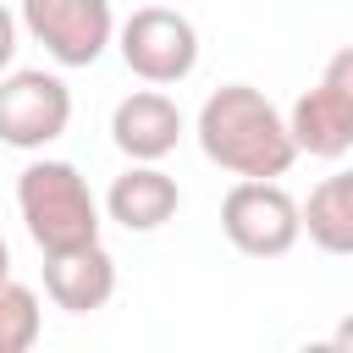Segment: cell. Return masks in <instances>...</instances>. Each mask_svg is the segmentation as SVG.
I'll return each instance as SVG.
<instances>
[{
	"mask_svg": "<svg viewBox=\"0 0 353 353\" xmlns=\"http://www.w3.org/2000/svg\"><path fill=\"white\" fill-rule=\"evenodd\" d=\"M193 138L210 165L226 176H287L298 160L287 116L254 88V83H221L193 121Z\"/></svg>",
	"mask_w": 353,
	"mask_h": 353,
	"instance_id": "6da1fadb",
	"label": "cell"
},
{
	"mask_svg": "<svg viewBox=\"0 0 353 353\" xmlns=\"http://www.w3.org/2000/svg\"><path fill=\"white\" fill-rule=\"evenodd\" d=\"M17 215L39 254L99 243V199L72 160H28L17 176Z\"/></svg>",
	"mask_w": 353,
	"mask_h": 353,
	"instance_id": "7a4b0ae2",
	"label": "cell"
},
{
	"mask_svg": "<svg viewBox=\"0 0 353 353\" xmlns=\"http://www.w3.org/2000/svg\"><path fill=\"white\" fill-rule=\"evenodd\" d=\"M221 232L248 259H281L303 237V204L276 176H237L221 199Z\"/></svg>",
	"mask_w": 353,
	"mask_h": 353,
	"instance_id": "3957f363",
	"label": "cell"
},
{
	"mask_svg": "<svg viewBox=\"0 0 353 353\" xmlns=\"http://www.w3.org/2000/svg\"><path fill=\"white\" fill-rule=\"evenodd\" d=\"M66 127H72V88L61 72H44V66L0 72V143L6 149L39 154Z\"/></svg>",
	"mask_w": 353,
	"mask_h": 353,
	"instance_id": "277c9868",
	"label": "cell"
},
{
	"mask_svg": "<svg viewBox=\"0 0 353 353\" xmlns=\"http://www.w3.org/2000/svg\"><path fill=\"white\" fill-rule=\"evenodd\" d=\"M17 22L66 72L94 66L116 44V11H110V0H22Z\"/></svg>",
	"mask_w": 353,
	"mask_h": 353,
	"instance_id": "5b68a950",
	"label": "cell"
},
{
	"mask_svg": "<svg viewBox=\"0 0 353 353\" xmlns=\"http://www.w3.org/2000/svg\"><path fill=\"white\" fill-rule=\"evenodd\" d=\"M116 50L132 77L171 88V83L193 77V66H199V28L176 6H143L116 28Z\"/></svg>",
	"mask_w": 353,
	"mask_h": 353,
	"instance_id": "8992f818",
	"label": "cell"
},
{
	"mask_svg": "<svg viewBox=\"0 0 353 353\" xmlns=\"http://www.w3.org/2000/svg\"><path fill=\"white\" fill-rule=\"evenodd\" d=\"M287 127H292L298 154L336 160L353 149V44H342L325 61L320 83L298 94V105L287 110Z\"/></svg>",
	"mask_w": 353,
	"mask_h": 353,
	"instance_id": "52a82bcc",
	"label": "cell"
},
{
	"mask_svg": "<svg viewBox=\"0 0 353 353\" xmlns=\"http://www.w3.org/2000/svg\"><path fill=\"white\" fill-rule=\"evenodd\" d=\"M188 121L176 110L171 94H160L154 83L149 88H132L127 99H116L110 110V143L127 154V160H165L176 143H182Z\"/></svg>",
	"mask_w": 353,
	"mask_h": 353,
	"instance_id": "ba28073f",
	"label": "cell"
},
{
	"mask_svg": "<svg viewBox=\"0 0 353 353\" xmlns=\"http://www.w3.org/2000/svg\"><path fill=\"white\" fill-rule=\"evenodd\" d=\"M182 210V188L171 171H160V160H132L110 188H105V215L121 232H160L171 215Z\"/></svg>",
	"mask_w": 353,
	"mask_h": 353,
	"instance_id": "9c48e42d",
	"label": "cell"
},
{
	"mask_svg": "<svg viewBox=\"0 0 353 353\" xmlns=\"http://www.w3.org/2000/svg\"><path fill=\"white\" fill-rule=\"evenodd\" d=\"M44 298L66 314H94L116 298V259L105 243H83L66 254H44Z\"/></svg>",
	"mask_w": 353,
	"mask_h": 353,
	"instance_id": "30bf717a",
	"label": "cell"
},
{
	"mask_svg": "<svg viewBox=\"0 0 353 353\" xmlns=\"http://www.w3.org/2000/svg\"><path fill=\"white\" fill-rule=\"evenodd\" d=\"M303 237L320 254L353 259V165L314 182V193L303 199Z\"/></svg>",
	"mask_w": 353,
	"mask_h": 353,
	"instance_id": "8fae6325",
	"label": "cell"
},
{
	"mask_svg": "<svg viewBox=\"0 0 353 353\" xmlns=\"http://www.w3.org/2000/svg\"><path fill=\"white\" fill-rule=\"evenodd\" d=\"M44 331V309H39V292L22 287V281H0V353H28Z\"/></svg>",
	"mask_w": 353,
	"mask_h": 353,
	"instance_id": "7c38bea8",
	"label": "cell"
},
{
	"mask_svg": "<svg viewBox=\"0 0 353 353\" xmlns=\"http://www.w3.org/2000/svg\"><path fill=\"white\" fill-rule=\"evenodd\" d=\"M17 33H22V22L0 6V72H11V61H17Z\"/></svg>",
	"mask_w": 353,
	"mask_h": 353,
	"instance_id": "4fadbf2b",
	"label": "cell"
},
{
	"mask_svg": "<svg viewBox=\"0 0 353 353\" xmlns=\"http://www.w3.org/2000/svg\"><path fill=\"white\" fill-rule=\"evenodd\" d=\"M331 347H336V353H353V314H347V320H336V331H331Z\"/></svg>",
	"mask_w": 353,
	"mask_h": 353,
	"instance_id": "5bb4252c",
	"label": "cell"
},
{
	"mask_svg": "<svg viewBox=\"0 0 353 353\" xmlns=\"http://www.w3.org/2000/svg\"><path fill=\"white\" fill-rule=\"evenodd\" d=\"M11 276V248H6V237H0V281Z\"/></svg>",
	"mask_w": 353,
	"mask_h": 353,
	"instance_id": "9a60e30c",
	"label": "cell"
}]
</instances>
